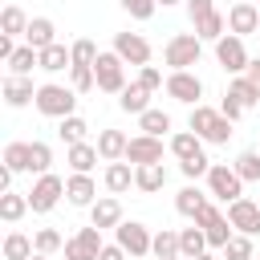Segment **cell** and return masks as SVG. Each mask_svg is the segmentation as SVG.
Segmentation results:
<instances>
[{
	"mask_svg": "<svg viewBox=\"0 0 260 260\" xmlns=\"http://www.w3.org/2000/svg\"><path fill=\"white\" fill-rule=\"evenodd\" d=\"M53 41H57V24H53L49 16H32V20H28V32H24V45H32V49L41 53V49H49Z\"/></svg>",
	"mask_w": 260,
	"mask_h": 260,
	"instance_id": "ffe728a7",
	"label": "cell"
},
{
	"mask_svg": "<svg viewBox=\"0 0 260 260\" xmlns=\"http://www.w3.org/2000/svg\"><path fill=\"white\" fill-rule=\"evenodd\" d=\"M252 260H256V256H252Z\"/></svg>",
	"mask_w": 260,
	"mask_h": 260,
	"instance_id": "94428289",
	"label": "cell"
},
{
	"mask_svg": "<svg viewBox=\"0 0 260 260\" xmlns=\"http://www.w3.org/2000/svg\"><path fill=\"white\" fill-rule=\"evenodd\" d=\"M256 8H260V0H256Z\"/></svg>",
	"mask_w": 260,
	"mask_h": 260,
	"instance_id": "680465c9",
	"label": "cell"
},
{
	"mask_svg": "<svg viewBox=\"0 0 260 260\" xmlns=\"http://www.w3.org/2000/svg\"><path fill=\"white\" fill-rule=\"evenodd\" d=\"M57 134H61V142H65V146H73V142H85V134H89V122H85V118H77V114H69V118H61Z\"/></svg>",
	"mask_w": 260,
	"mask_h": 260,
	"instance_id": "e575fe53",
	"label": "cell"
},
{
	"mask_svg": "<svg viewBox=\"0 0 260 260\" xmlns=\"http://www.w3.org/2000/svg\"><path fill=\"white\" fill-rule=\"evenodd\" d=\"M24 211H32V207H28V195H20V191H4V195H0V219H4V223H20Z\"/></svg>",
	"mask_w": 260,
	"mask_h": 260,
	"instance_id": "f1b7e54d",
	"label": "cell"
},
{
	"mask_svg": "<svg viewBox=\"0 0 260 260\" xmlns=\"http://www.w3.org/2000/svg\"><path fill=\"white\" fill-rule=\"evenodd\" d=\"M138 130L162 138V134L171 130V114H162V110H146V114H138Z\"/></svg>",
	"mask_w": 260,
	"mask_h": 260,
	"instance_id": "d590c367",
	"label": "cell"
},
{
	"mask_svg": "<svg viewBox=\"0 0 260 260\" xmlns=\"http://www.w3.org/2000/svg\"><path fill=\"white\" fill-rule=\"evenodd\" d=\"M150 252H154L158 260H183V256H179V232H171V228L154 232V244H150Z\"/></svg>",
	"mask_w": 260,
	"mask_h": 260,
	"instance_id": "d6a6232c",
	"label": "cell"
},
{
	"mask_svg": "<svg viewBox=\"0 0 260 260\" xmlns=\"http://www.w3.org/2000/svg\"><path fill=\"white\" fill-rule=\"evenodd\" d=\"M207 12H215V0H187V16H191V24L203 20Z\"/></svg>",
	"mask_w": 260,
	"mask_h": 260,
	"instance_id": "c3c4849f",
	"label": "cell"
},
{
	"mask_svg": "<svg viewBox=\"0 0 260 260\" xmlns=\"http://www.w3.org/2000/svg\"><path fill=\"white\" fill-rule=\"evenodd\" d=\"M207 252V232L195 223V228H183L179 232V256L183 260H195V256H203Z\"/></svg>",
	"mask_w": 260,
	"mask_h": 260,
	"instance_id": "4316f807",
	"label": "cell"
},
{
	"mask_svg": "<svg viewBox=\"0 0 260 260\" xmlns=\"http://www.w3.org/2000/svg\"><path fill=\"white\" fill-rule=\"evenodd\" d=\"M126 146H130V138H126L122 130H102V134H98V154H102L106 162L126 158Z\"/></svg>",
	"mask_w": 260,
	"mask_h": 260,
	"instance_id": "603a6c76",
	"label": "cell"
},
{
	"mask_svg": "<svg viewBox=\"0 0 260 260\" xmlns=\"http://www.w3.org/2000/svg\"><path fill=\"white\" fill-rule=\"evenodd\" d=\"M179 171H183L187 179H199V175H207V171H211V158H207V154H195V158H183V162H179Z\"/></svg>",
	"mask_w": 260,
	"mask_h": 260,
	"instance_id": "bcb514c9",
	"label": "cell"
},
{
	"mask_svg": "<svg viewBox=\"0 0 260 260\" xmlns=\"http://www.w3.org/2000/svg\"><path fill=\"white\" fill-rule=\"evenodd\" d=\"M203 207H207V195H203L199 187H191V183H187V187H183V191L175 195V211H179L183 219H195V215H199Z\"/></svg>",
	"mask_w": 260,
	"mask_h": 260,
	"instance_id": "484cf974",
	"label": "cell"
},
{
	"mask_svg": "<svg viewBox=\"0 0 260 260\" xmlns=\"http://www.w3.org/2000/svg\"><path fill=\"white\" fill-rule=\"evenodd\" d=\"M65 260H98V248H89L81 236H73V240H65Z\"/></svg>",
	"mask_w": 260,
	"mask_h": 260,
	"instance_id": "7bdbcfd3",
	"label": "cell"
},
{
	"mask_svg": "<svg viewBox=\"0 0 260 260\" xmlns=\"http://www.w3.org/2000/svg\"><path fill=\"white\" fill-rule=\"evenodd\" d=\"M32 252H37V244L24 232H8L4 236V260H28Z\"/></svg>",
	"mask_w": 260,
	"mask_h": 260,
	"instance_id": "836d02e7",
	"label": "cell"
},
{
	"mask_svg": "<svg viewBox=\"0 0 260 260\" xmlns=\"http://www.w3.org/2000/svg\"><path fill=\"white\" fill-rule=\"evenodd\" d=\"M65 199H69L73 207H93V203H98V183H93L89 175L73 171V175L65 179Z\"/></svg>",
	"mask_w": 260,
	"mask_h": 260,
	"instance_id": "9a60e30c",
	"label": "cell"
},
{
	"mask_svg": "<svg viewBox=\"0 0 260 260\" xmlns=\"http://www.w3.org/2000/svg\"><path fill=\"white\" fill-rule=\"evenodd\" d=\"M130 260H142V256H130Z\"/></svg>",
	"mask_w": 260,
	"mask_h": 260,
	"instance_id": "6f0895ef",
	"label": "cell"
},
{
	"mask_svg": "<svg viewBox=\"0 0 260 260\" xmlns=\"http://www.w3.org/2000/svg\"><path fill=\"white\" fill-rule=\"evenodd\" d=\"M207 191H211L215 199L232 203V199L244 195V179L236 175V167H228V162H211V171H207Z\"/></svg>",
	"mask_w": 260,
	"mask_h": 260,
	"instance_id": "52a82bcc",
	"label": "cell"
},
{
	"mask_svg": "<svg viewBox=\"0 0 260 260\" xmlns=\"http://www.w3.org/2000/svg\"><path fill=\"white\" fill-rule=\"evenodd\" d=\"M195 260H219V256H211V252H203V256H195Z\"/></svg>",
	"mask_w": 260,
	"mask_h": 260,
	"instance_id": "db71d44e",
	"label": "cell"
},
{
	"mask_svg": "<svg viewBox=\"0 0 260 260\" xmlns=\"http://www.w3.org/2000/svg\"><path fill=\"white\" fill-rule=\"evenodd\" d=\"M195 32H199V41H219V37L228 32V16L215 8V12H207L203 20H195Z\"/></svg>",
	"mask_w": 260,
	"mask_h": 260,
	"instance_id": "1f68e13d",
	"label": "cell"
},
{
	"mask_svg": "<svg viewBox=\"0 0 260 260\" xmlns=\"http://www.w3.org/2000/svg\"><path fill=\"white\" fill-rule=\"evenodd\" d=\"M98 158H102V154H98V142H73V146H65V162H69L73 171H81V175H89Z\"/></svg>",
	"mask_w": 260,
	"mask_h": 260,
	"instance_id": "44dd1931",
	"label": "cell"
},
{
	"mask_svg": "<svg viewBox=\"0 0 260 260\" xmlns=\"http://www.w3.org/2000/svg\"><path fill=\"white\" fill-rule=\"evenodd\" d=\"M32 98H37L32 77H16V73H8V77H4V106H8V110H24Z\"/></svg>",
	"mask_w": 260,
	"mask_h": 260,
	"instance_id": "2e32d148",
	"label": "cell"
},
{
	"mask_svg": "<svg viewBox=\"0 0 260 260\" xmlns=\"http://www.w3.org/2000/svg\"><path fill=\"white\" fill-rule=\"evenodd\" d=\"M158 4H162V8H171V4H187V0H158Z\"/></svg>",
	"mask_w": 260,
	"mask_h": 260,
	"instance_id": "f5cc1de1",
	"label": "cell"
},
{
	"mask_svg": "<svg viewBox=\"0 0 260 260\" xmlns=\"http://www.w3.org/2000/svg\"><path fill=\"white\" fill-rule=\"evenodd\" d=\"M228 219H232L236 232H244V236H260V207H256L248 195H240V199L228 203Z\"/></svg>",
	"mask_w": 260,
	"mask_h": 260,
	"instance_id": "7c38bea8",
	"label": "cell"
},
{
	"mask_svg": "<svg viewBox=\"0 0 260 260\" xmlns=\"http://www.w3.org/2000/svg\"><path fill=\"white\" fill-rule=\"evenodd\" d=\"M28 154H32V171H37V175H49V167H53L49 142H28Z\"/></svg>",
	"mask_w": 260,
	"mask_h": 260,
	"instance_id": "b9f144b4",
	"label": "cell"
},
{
	"mask_svg": "<svg viewBox=\"0 0 260 260\" xmlns=\"http://www.w3.org/2000/svg\"><path fill=\"white\" fill-rule=\"evenodd\" d=\"M41 69H45V73H61V69H73V49H65L61 41H53L49 49H41Z\"/></svg>",
	"mask_w": 260,
	"mask_h": 260,
	"instance_id": "cb8c5ba5",
	"label": "cell"
},
{
	"mask_svg": "<svg viewBox=\"0 0 260 260\" xmlns=\"http://www.w3.org/2000/svg\"><path fill=\"white\" fill-rule=\"evenodd\" d=\"M228 93H232V98H236V102H240L244 110H252V106H260V85H256V81H248L244 73H236V81L228 85Z\"/></svg>",
	"mask_w": 260,
	"mask_h": 260,
	"instance_id": "4dcf8cb0",
	"label": "cell"
},
{
	"mask_svg": "<svg viewBox=\"0 0 260 260\" xmlns=\"http://www.w3.org/2000/svg\"><path fill=\"white\" fill-rule=\"evenodd\" d=\"M256 252H252V236H244V232H236L228 244H223V260H252Z\"/></svg>",
	"mask_w": 260,
	"mask_h": 260,
	"instance_id": "ab89813d",
	"label": "cell"
},
{
	"mask_svg": "<svg viewBox=\"0 0 260 260\" xmlns=\"http://www.w3.org/2000/svg\"><path fill=\"white\" fill-rule=\"evenodd\" d=\"M219 114H223V118H232V122H240V118H244V106H240L232 93H223V102H219Z\"/></svg>",
	"mask_w": 260,
	"mask_h": 260,
	"instance_id": "681fc988",
	"label": "cell"
},
{
	"mask_svg": "<svg viewBox=\"0 0 260 260\" xmlns=\"http://www.w3.org/2000/svg\"><path fill=\"white\" fill-rule=\"evenodd\" d=\"M114 232H118V244H122L130 256H146V252H150V244H154V236H150V232H146V223H138V219H122Z\"/></svg>",
	"mask_w": 260,
	"mask_h": 260,
	"instance_id": "8fae6325",
	"label": "cell"
},
{
	"mask_svg": "<svg viewBox=\"0 0 260 260\" xmlns=\"http://www.w3.org/2000/svg\"><path fill=\"white\" fill-rule=\"evenodd\" d=\"M134 187L146 191V195L162 191V187H167V167H162V162H142V167H134Z\"/></svg>",
	"mask_w": 260,
	"mask_h": 260,
	"instance_id": "d6986e66",
	"label": "cell"
},
{
	"mask_svg": "<svg viewBox=\"0 0 260 260\" xmlns=\"http://www.w3.org/2000/svg\"><path fill=\"white\" fill-rule=\"evenodd\" d=\"M28 260H49V256H41V252H32V256H28Z\"/></svg>",
	"mask_w": 260,
	"mask_h": 260,
	"instance_id": "11a10c76",
	"label": "cell"
},
{
	"mask_svg": "<svg viewBox=\"0 0 260 260\" xmlns=\"http://www.w3.org/2000/svg\"><path fill=\"white\" fill-rule=\"evenodd\" d=\"M256 37H260V32H256Z\"/></svg>",
	"mask_w": 260,
	"mask_h": 260,
	"instance_id": "91938a15",
	"label": "cell"
},
{
	"mask_svg": "<svg viewBox=\"0 0 260 260\" xmlns=\"http://www.w3.org/2000/svg\"><path fill=\"white\" fill-rule=\"evenodd\" d=\"M102 183H106V191H110V195L130 191V187H134V162H126V158L110 162V167H106V175H102Z\"/></svg>",
	"mask_w": 260,
	"mask_h": 260,
	"instance_id": "e0dca14e",
	"label": "cell"
},
{
	"mask_svg": "<svg viewBox=\"0 0 260 260\" xmlns=\"http://www.w3.org/2000/svg\"><path fill=\"white\" fill-rule=\"evenodd\" d=\"M244 4H256V0H244Z\"/></svg>",
	"mask_w": 260,
	"mask_h": 260,
	"instance_id": "9f6ffc18",
	"label": "cell"
},
{
	"mask_svg": "<svg viewBox=\"0 0 260 260\" xmlns=\"http://www.w3.org/2000/svg\"><path fill=\"white\" fill-rule=\"evenodd\" d=\"M215 61H219V69L223 73H244L248 69V49H244V37H236V32H223L219 41H215Z\"/></svg>",
	"mask_w": 260,
	"mask_h": 260,
	"instance_id": "ba28073f",
	"label": "cell"
},
{
	"mask_svg": "<svg viewBox=\"0 0 260 260\" xmlns=\"http://www.w3.org/2000/svg\"><path fill=\"white\" fill-rule=\"evenodd\" d=\"M126 256H130V252H126L122 244H106V248L98 252V260H126Z\"/></svg>",
	"mask_w": 260,
	"mask_h": 260,
	"instance_id": "f907efd6",
	"label": "cell"
},
{
	"mask_svg": "<svg viewBox=\"0 0 260 260\" xmlns=\"http://www.w3.org/2000/svg\"><path fill=\"white\" fill-rule=\"evenodd\" d=\"M114 53L126 65H150V41L142 32H114Z\"/></svg>",
	"mask_w": 260,
	"mask_h": 260,
	"instance_id": "30bf717a",
	"label": "cell"
},
{
	"mask_svg": "<svg viewBox=\"0 0 260 260\" xmlns=\"http://www.w3.org/2000/svg\"><path fill=\"white\" fill-rule=\"evenodd\" d=\"M138 81H142L150 93H154V89H162V73H158L154 65H138Z\"/></svg>",
	"mask_w": 260,
	"mask_h": 260,
	"instance_id": "7dc6e473",
	"label": "cell"
},
{
	"mask_svg": "<svg viewBox=\"0 0 260 260\" xmlns=\"http://www.w3.org/2000/svg\"><path fill=\"white\" fill-rule=\"evenodd\" d=\"M244 77L260 85V57H252V61H248V69H244Z\"/></svg>",
	"mask_w": 260,
	"mask_h": 260,
	"instance_id": "816d5d0a",
	"label": "cell"
},
{
	"mask_svg": "<svg viewBox=\"0 0 260 260\" xmlns=\"http://www.w3.org/2000/svg\"><path fill=\"white\" fill-rule=\"evenodd\" d=\"M199 57H203L199 32H175V37L162 45V61H167L171 69H191V65H199Z\"/></svg>",
	"mask_w": 260,
	"mask_h": 260,
	"instance_id": "3957f363",
	"label": "cell"
},
{
	"mask_svg": "<svg viewBox=\"0 0 260 260\" xmlns=\"http://www.w3.org/2000/svg\"><path fill=\"white\" fill-rule=\"evenodd\" d=\"M228 32H236V37L260 32V8H256V4H244V0H236V4L228 8Z\"/></svg>",
	"mask_w": 260,
	"mask_h": 260,
	"instance_id": "5bb4252c",
	"label": "cell"
},
{
	"mask_svg": "<svg viewBox=\"0 0 260 260\" xmlns=\"http://www.w3.org/2000/svg\"><path fill=\"white\" fill-rule=\"evenodd\" d=\"M195 223H199V228L207 232V248H215V252H223V244H228V240L236 236L232 219H228V215H223V211H219L215 203H207V207H203V211L195 215Z\"/></svg>",
	"mask_w": 260,
	"mask_h": 260,
	"instance_id": "8992f818",
	"label": "cell"
},
{
	"mask_svg": "<svg viewBox=\"0 0 260 260\" xmlns=\"http://www.w3.org/2000/svg\"><path fill=\"white\" fill-rule=\"evenodd\" d=\"M32 244H37V252H41V256H53V252H61V248H65V236H61L57 228H41V232L32 236Z\"/></svg>",
	"mask_w": 260,
	"mask_h": 260,
	"instance_id": "f35d334b",
	"label": "cell"
},
{
	"mask_svg": "<svg viewBox=\"0 0 260 260\" xmlns=\"http://www.w3.org/2000/svg\"><path fill=\"white\" fill-rule=\"evenodd\" d=\"M0 32H4V37H24V32H28V16H24L20 4H8V8L0 12Z\"/></svg>",
	"mask_w": 260,
	"mask_h": 260,
	"instance_id": "f546056e",
	"label": "cell"
},
{
	"mask_svg": "<svg viewBox=\"0 0 260 260\" xmlns=\"http://www.w3.org/2000/svg\"><path fill=\"white\" fill-rule=\"evenodd\" d=\"M4 65H8V73H16V77H28L32 69H41V53H37L32 45H16V53H12Z\"/></svg>",
	"mask_w": 260,
	"mask_h": 260,
	"instance_id": "d4e9b609",
	"label": "cell"
},
{
	"mask_svg": "<svg viewBox=\"0 0 260 260\" xmlns=\"http://www.w3.org/2000/svg\"><path fill=\"white\" fill-rule=\"evenodd\" d=\"M167 93H171L175 102H183V106H199L203 81H199V73H191V69H171V73H167Z\"/></svg>",
	"mask_w": 260,
	"mask_h": 260,
	"instance_id": "9c48e42d",
	"label": "cell"
},
{
	"mask_svg": "<svg viewBox=\"0 0 260 260\" xmlns=\"http://www.w3.org/2000/svg\"><path fill=\"white\" fill-rule=\"evenodd\" d=\"M118 4L130 12V20H150L154 8H158V0H118Z\"/></svg>",
	"mask_w": 260,
	"mask_h": 260,
	"instance_id": "f6af8a7d",
	"label": "cell"
},
{
	"mask_svg": "<svg viewBox=\"0 0 260 260\" xmlns=\"http://www.w3.org/2000/svg\"><path fill=\"white\" fill-rule=\"evenodd\" d=\"M187 130H195L203 142H211V146H223L228 138H232V118H223L219 110H211V106H191V118H187Z\"/></svg>",
	"mask_w": 260,
	"mask_h": 260,
	"instance_id": "6da1fadb",
	"label": "cell"
},
{
	"mask_svg": "<svg viewBox=\"0 0 260 260\" xmlns=\"http://www.w3.org/2000/svg\"><path fill=\"white\" fill-rule=\"evenodd\" d=\"M236 175L244 179V183H260V150H244V154H236Z\"/></svg>",
	"mask_w": 260,
	"mask_h": 260,
	"instance_id": "74e56055",
	"label": "cell"
},
{
	"mask_svg": "<svg viewBox=\"0 0 260 260\" xmlns=\"http://www.w3.org/2000/svg\"><path fill=\"white\" fill-rule=\"evenodd\" d=\"M69 85H73L77 93H89V89L98 85V73H93V65H73V69H69Z\"/></svg>",
	"mask_w": 260,
	"mask_h": 260,
	"instance_id": "60d3db41",
	"label": "cell"
},
{
	"mask_svg": "<svg viewBox=\"0 0 260 260\" xmlns=\"http://www.w3.org/2000/svg\"><path fill=\"white\" fill-rule=\"evenodd\" d=\"M118 106H122L126 114H146V110H150V89H146L142 81H130V85L118 93Z\"/></svg>",
	"mask_w": 260,
	"mask_h": 260,
	"instance_id": "7402d4cb",
	"label": "cell"
},
{
	"mask_svg": "<svg viewBox=\"0 0 260 260\" xmlns=\"http://www.w3.org/2000/svg\"><path fill=\"white\" fill-rule=\"evenodd\" d=\"M32 106L45 114V118H69L73 114V106H77V89L73 85H57V81H45V85H37V98H32Z\"/></svg>",
	"mask_w": 260,
	"mask_h": 260,
	"instance_id": "7a4b0ae2",
	"label": "cell"
},
{
	"mask_svg": "<svg viewBox=\"0 0 260 260\" xmlns=\"http://www.w3.org/2000/svg\"><path fill=\"white\" fill-rule=\"evenodd\" d=\"M61 195H65V179L61 175H37V183H32V191H28V207L37 211V215H49L57 203H61Z\"/></svg>",
	"mask_w": 260,
	"mask_h": 260,
	"instance_id": "277c9868",
	"label": "cell"
},
{
	"mask_svg": "<svg viewBox=\"0 0 260 260\" xmlns=\"http://www.w3.org/2000/svg\"><path fill=\"white\" fill-rule=\"evenodd\" d=\"M69 49H73V65H93V61H98V45H93L89 37H81V41H73Z\"/></svg>",
	"mask_w": 260,
	"mask_h": 260,
	"instance_id": "ee69618b",
	"label": "cell"
},
{
	"mask_svg": "<svg viewBox=\"0 0 260 260\" xmlns=\"http://www.w3.org/2000/svg\"><path fill=\"white\" fill-rule=\"evenodd\" d=\"M89 223H98L102 232H106V228H118V223H122V203H118V195H102V199L89 207Z\"/></svg>",
	"mask_w": 260,
	"mask_h": 260,
	"instance_id": "ac0fdd59",
	"label": "cell"
},
{
	"mask_svg": "<svg viewBox=\"0 0 260 260\" xmlns=\"http://www.w3.org/2000/svg\"><path fill=\"white\" fill-rule=\"evenodd\" d=\"M171 154L183 162V158H195V154H203V138L195 134V130H179V134H171Z\"/></svg>",
	"mask_w": 260,
	"mask_h": 260,
	"instance_id": "83f0119b",
	"label": "cell"
},
{
	"mask_svg": "<svg viewBox=\"0 0 260 260\" xmlns=\"http://www.w3.org/2000/svg\"><path fill=\"white\" fill-rule=\"evenodd\" d=\"M4 167H12L16 175H20V171H32V154H28V142H8V146H4Z\"/></svg>",
	"mask_w": 260,
	"mask_h": 260,
	"instance_id": "8d00e7d4",
	"label": "cell"
},
{
	"mask_svg": "<svg viewBox=\"0 0 260 260\" xmlns=\"http://www.w3.org/2000/svg\"><path fill=\"white\" fill-rule=\"evenodd\" d=\"M93 73H98V89H102V93H122V89H126V61H122L114 49H110V53H98Z\"/></svg>",
	"mask_w": 260,
	"mask_h": 260,
	"instance_id": "5b68a950",
	"label": "cell"
},
{
	"mask_svg": "<svg viewBox=\"0 0 260 260\" xmlns=\"http://www.w3.org/2000/svg\"><path fill=\"white\" fill-rule=\"evenodd\" d=\"M126 162H134V167H142V162H162V138L138 130V134L130 138V146H126Z\"/></svg>",
	"mask_w": 260,
	"mask_h": 260,
	"instance_id": "4fadbf2b",
	"label": "cell"
}]
</instances>
